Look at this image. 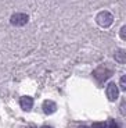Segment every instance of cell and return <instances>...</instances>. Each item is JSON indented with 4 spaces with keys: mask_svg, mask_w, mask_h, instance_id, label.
I'll return each mask as SVG.
<instances>
[{
    "mask_svg": "<svg viewBox=\"0 0 126 128\" xmlns=\"http://www.w3.org/2000/svg\"><path fill=\"white\" fill-rule=\"evenodd\" d=\"M19 104H21V109L25 110V112H29V110L33 107V99L31 96H22L19 99Z\"/></svg>",
    "mask_w": 126,
    "mask_h": 128,
    "instance_id": "cell-5",
    "label": "cell"
},
{
    "mask_svg": "<svg viewBox=\"0 0 126 128\" xmlns=\"http://www.w3.org/2000/svg\"><path fill=\"white\" fill-rule=\"evenodd\" d=\"M42 128H53V127H49V125H43Z\"/></svg>",
    "mask_w": 126,
    "mask_h": 128,
    "instance_id": "cell-12",
    "label": "cell"
},
{
    "mask_svg": "<svg viewBox=\"0 0 126 128\" xmlns=\"http://www.w3.org/2000/svg\"><path fill=\"white\" fill-rule=\"evenodd\" d=\"M121 88H122V90H126V77L125 75L121 78Z\"/></svg>",
    "mask_w": 126,
    "mask_h": 128,
    "instance_id": "cell-9",
    "label": "cell"
},
{
    "mask_svg": "<svg viewBox=\"0 0 126 128\" xmlns=\"http://www.w3.org/2000/svg\"><path fill=\"white\" fill-rule=\"evenodd\" d=\"M91 128H105V124L104 122H94L91 125Z\"/></svg>",
    "mask_w": 126,
    "mask_h": 128,
    "instance_id": "cell-10",
    "label": "cell"
},
{
    "mask_svg": "<svg viewBox=\"0 0 126 128\" xmlns=\"http://www.w3.org/2000/svg\"><path fill=\"white\" fill-rule=\"evenodd\" d=\"M111 74H112V71L108 70V68H105V67H98L97 70L93 72V75H94V78L98 81V82H103V81H105L107 78L111 77Z\"/></svg>",
    "mask_w": 126,
    "mask_h": 128,
    "instance_id": "cell-3",
    "label": "cell"
},
{
    "mask_svg": "<svg viewBox=\"0 0 126 128\" xmlns=\"http://www.w3.org/2000/svg\"><path fill=\"white\" fill-rule=\"evenodd\" d=\"M115 60L118 63H125L126 61V52L123 49H119V50L115 52Z\"/></svg>",
    "mask_w": 126,
    "mask_h": 128,
    "instance_id": "cell-7",
    "label": "cell"
},
{
    "mask_svg": "<svg viewBox=\"0 0 126 128\" xmlns=\"http://www.w3.org/2000/svg\"><path fill=\"white\" fill-rule=\"evenodd\" d=\"M79 128H87V127H85V125H83V127H79Z\"/></svg>",
    "mask_w": 126,
    "mask_h": 128,
    "instance_id": "cell-13",
    "label": "cell"
},
{
    "mask_svg": "<svg viewBox=\"0 0 126 128\" xmlns=\"http://www.w3.org/2000/svg\"><path fill=\"white\" fill-rule=\"evenodd\" d=\"M125 31H126V26H122V29H121V38L122 39H126L125 38Z\"/></svg>",
    "mask_w": 126,
    "mask_h": 128,
    "instance_id": "cell-11",
    "label": "cell"
},
{
    "mask_svg": "<svg viewBox=\"0 0 126 128\" xmlns=\"http://www.w3.org/2000/svg\"><path fill=\"white\" fill-rule=\"evenodd\" d=\"M105 128H118V124L114 120H110V121L105 124Z\"/></svg>",
    "mask_w": 126,
    "mask_h": 128,
    "instance_id": "cell-8",
    "label": "cell"
},
{
    "mask_svg": "<svg viewBox=\"0 0 126 128\" xmlns=\"http://www.w3.org/2000/svg\"><path fill=\"white\" fill-rule=\"evenodd\" d=\"M56 110H57V104L53 100H46V102L43 103V112L46 113V114H53Z\"/></svg>",
    "mask_w": 126,
    "mask_h": 128,
    "instance_id": "cell-6",
    "label": "cell"
},
{
    "mask_svg": "<svg viewBox=\"0 0 126 128\" xmlns=\"http://www.w3.org/2000/svg\"><path fill=\"white\" fill-rule=\"evenodd\" d=\"M29 17L26 16V14L24 13H15L11 16V18H10V22L13 24V25L15 26H24L26 22H28Z\"/></svg>",
    "mask_w": 126,
    "mask_h": 128,
    "instance_id": "cell-2",
    "label": "cell"
},
{
    "mask_svg": "<svg viewBox=\"0 0 126 128\" xmlns=\"http://www.w3.org/2000/svg\"><path fill=\"white\" fill-rule=\"evenodd\" d=\"M96 21H97V24L100 26H103V28H108V26L112 24L114 17H112V14L108 13V11H101V13L97 16Z\"/></svg>",
    "mask_w": 126,
    "mask_h": 128,
    "instance_id": "cell-1",
    "label": "cell"
},
{
    "mask_svg": "<svg viewBox=\"0 0 126 128\" xmlns=\"http://www.w3.org/2000/svg\"><path fill=\"white\" fill-rule=\"evenodd\" d=\"M107 96L111 102H115L118 99V96H119V89H118V86L114 82H111L107 86Z\"/></svg>",
    "mask_w": 126,
    "mask_h": 128,
    "instance_id": "cell-4",
    "label": "cell"
}]
</instances>
